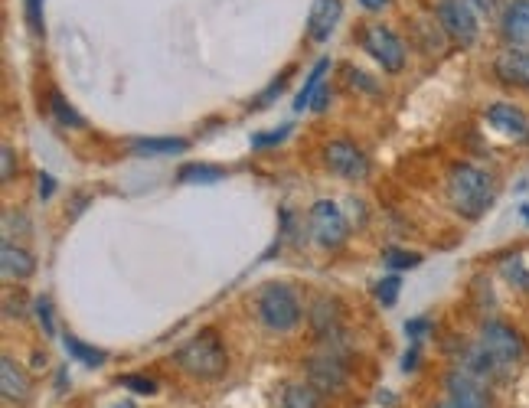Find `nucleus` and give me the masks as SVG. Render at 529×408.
<instances>
[{"label": "nucleus", "mask_w": 529, "mask_h": 408, "mask_svg": "<svg viewBox=\"0 0 529 408\" xmlns=\"http://www.w3.org/2000/svg\"><path fill=\"white\" fill-rule=\"evenodd\" d=\"M448 193H451V203L458 209L461 216L467 219H477L484 216L490 206H494V180L487 177L484 170H477L471 164H458L451 167V177H448Z\"/></svg>", "instance_id": "f257e3e1"}, {"label": "nucleus", "mask_w": 529, "mask_h": 408, "mask_svg": "<svg viewBox=\"0 0 529 408\" xmlns=\"http://www.w3.org/2000/svg\"><path fill=\"white\" fill-rule=\"evenodd\" d=\"M177 363H180L183 373L193 376V379H219L229 366L223 343H219V337L213 330L196 333L187 346H180Z\"/></svg>", "instance_id": "f03ea898"}, {"label": "nucleus", "mask_w": 529, "mask_h": 408, "mask_svg": "<svg viewBox=\"0 0 529 408\" xmlns=\"http://www.w3.org/2000/svg\"><path fill=\"white\" fill-rule=\"evenodd\" d=\"M258 320H262L268 330H278V333L298 327L301 304L288 284H268V288L258 294Z\"/></svg>", "instance_id": "7ed1b4c3"}, {"label": "nucleus", "mask_w": 529, "mask_h": 408, "mask_svg": "<svg viewBox=\"0 0 529 408\" xmlns=\"http://www.w3.org/2000/svg\"><path fill=\"white\" fill-rule=\"evenodd\" d=\"M477 346L494 360L503 373H510V369L523 360V337L507 324H497V320H487L481 327V340Z\"/></svg>", "instance_id": "20e7f679"}, {"label": "nucleus", "mask_w": 529, "mask_h": 408, "mask_svg": "<svg viewBox=\"0 0 529 408\" xmlns=\"http://www.w3.org/2000/svg\"><path fill=\"white\" fill-rule=\"evenodd\" d=\"M311 236L324 245V249H337L347 242V219H343L340 206L330 200H317L311 206Z\"/></svg>", "instance_id": "39448f33"}, {"label": "nucleus", "mask_w": 529, "mask_h": 408, "mask_svg": "<svg viewBox=\"0 0 529 408\" xmlns=\"http://www.w3.org/2000/svg\"><path fill=\"white\" fill-rule=\"evenodd\" d=\"M363 49L376 59L386 72H399L405 66V46L392 30L386 27H369L363 33Z\"/></svg>", "instance_id": "423d86ee"}, {"label": "nucleus", "mask_w": 529, "mask_h": 408, "mask_svg": "<svg viewBox=\"0 0 529 408\" xmlns=\"http://www.w3.org/2000/svg\"><path fill=\"white\" fill-rule=\"evenodd\" d=\"M438 20L458 46H471L477 40V17L467 0H445L438 10Z\"/></svg>", "instance_id": "0eeeda50"}, {"label": "nucleus", "mask_w": 529, "mask_h": 408, "mask_svg": "<svg viewBox=\"0 0 529 408\" xmlns=\"http://www.w3.org/2000/svg\"><path fill=\"white\" fill-rule=\"evenodd\" d=\"M327 167L337 173V177L343 180H366L369 177V160L366 154L360 151V147H353L347 141H334V144H327Z\"/></svg>", "instance_id": "6e6552de"}, {"label": "nucleus", "mask_w": 529, "mask_h": 408, "mask_svg": "<svg viewBox=\"0 0 529 408\" xmlns=\"http://www.w3.org/2000/svg\"><path fill=\"white\" fill-rule=\"evenodd\" d=\"M445 386H448V395H451L454 408H490L487 382L474 379L471 373H464V369H454Z\"/></svg>", "instance_id": "1a4fd4ad"}, {"label": "nucleus", "mask_w": 529, "mask_h": 408, "mask_svg": "<svg viewBox=\"0 0 529 408\" xmlns=\"http://www.w3.org/2000/svg\"><path fill=\"white\" fill-rule=\"evenodd\" d=\"M307 376H311V386L317 392H340L343 382H347V363L334 350H327L324 356L307 363Z\"/></svg>", "instance_id": "9d476101"}, {"label": "nucleus", "mask_w": 529, "mask_h": 408, "mask_svg": "<svg viewBox=\"0 0 529 408\" xmlns=\"http://www.w3.org/2000/svg\"><path fill=\"white\" fill-rule=\"evenodd\" d=\"M487 121L494 125V131H500L503 138H510V141H529V118L523 115L520 108H513L507 102H500V105H490L487 108Z\"/></svg>", "instance_id": "9b49d317"}, {"label": "nucleus", "mask_w": 529, "mask_h": 408, "mask_svg": "<svg viewBox=\"0 0 529 408\" xmlns=\"http://www.w3.org/2000/svg\"><path fill=\"white\" fill-rule=\"evenodd\" d=\"M494 72L503 85H516V89H529V49L510 46L507 53L497 56Z\"/></svg>", "instance_id": "f8f14e48"}, {"label": "nucleus", "mask_w": 529, "mask_h": 408, "mask_svg": "<svg viewBox=\"0 0 529 408\" xmlns=\"http://www.w3.org/2000/svg\"><path fill=\"white\" fill-rule=\"evenodd\" d=\"M343 17V4L340 0H314L311 14H307V33H311L314 43L330 40V33Z\"/></svg>", "instance_id": "ddd939ff"}, {"label": "nucleus", "mask_w": 529, "mask_h": 408, "mask_svg": "<svg viewBox=\"0 0 529 408\" xmlns=\"http://www.w3.org/2000/svg\"><path fill=\"white\" fill-rule=\"evenodd\" d=\"M503 33L507 40L520 49H529V0H516L510 4L507 17H503Z\"/></svg>", "instance_id": "4468645a"}, {"label": "nucleus", "mask_w": 529, "mask_h": 408, "mask_svg": "<svg viewBox=\"0 0 529 408\" xmlns=\"http://www.w3.org/2000/svg\"><path fill=\"white\" fill-rule=\"evenodd\" d=\"M0 389H4L7 402H27L30 395V379L10 356H4V363H0Z\"/></svg>", "instance_id": "2eb2a0df"}, {"label": "nucleus", "mask_w": 529, "mask_h": 408, "mask_svg": "<svg viewBox=\"0 0 529 408\" xmlns=\"http://www.w3.org/2000/svg\"><path fill=\"white\" fill-rule=\"evenodd\" d=\"M0 258H4V275L7 278H17V281H27L33 271H36V262L30 252L17 249V245H4V252H0Z\"/></svg>", "instance_id": "dca6fc26"}, {"label": "nucleus", "mask_w": 529, "mask_h": 408, "mask_svg": "<svg viewBox=\"0 0 529 408\" xmlns=\"http://www.w3.org/2000/svg\"><path fill=\"white\" fill-rule=\"evenodd\" d=\"M134 154H147V157H154V154H183L187 151V141H180V138H141V141H134Z\"/></svg>", "instance_id": "f3484780"}, {"label": "nucleus", "mask_w": 529, "mask_h": 408, "mask_svg": "<svg viewBox=\"0 0 529 408\" xmlns=\"http://www.w3.org/2000/svg\"><path fill=\"white\" fill-rule=\"evenodd\" d=\"M311 320H314V327H317V333H321V337H337L340 317H337V304L334 301H327V298L317 301Z\"/></svg>", "instance_id": "a211bd4d"}, {"label": "nucleus", "mask_w": 529, "mask_h": 408, "mask_svg": "<svg viewBox=\"0 0 529 408\" xmlns=\"http://www.w3.org/2000/svg\"><path fill=\"white\" fill-rule=\"evenodd\" d=\"M327 69H330V63H327V59H321V63L314 66V72H311V76H307V82H304V89L298 92V98H294V108H298V111H304L307 105L314 102V98H317V92H321V85H324Z\"/></svg>", "instance_id": "6ab92c4d"}, {"label": "nucleus", "mask_w": 529, "mask_h": 408, "mask_svg": "<svg viewBox=\"0 0 529 408\" xmlns=\"http://www.w3.org/2000/svg\"><path fill=\"white\" fill-rule=\"evenodd\" d=\"M63 346H66V353L72 356V360H79L82 366H102L108 356L102 353V350H95V346H85L82 340H76V337H66L63 340Z\"/></svg>", "instance_id": "aec40b11"}, {"label": "nucleus", "mask_w": 529, "mask_h": 408, "mask_svg": "<svg viewBox=\"0 0 529 408\" xmlns=\"http://www.w3.org/2000/svg\"><path fill=\"white\" fill-rule=\"evenodd\" d=\"M223 173L226 170H219V167H209V164H187V167H180V183H219L223 180Z\"/></svg>", "instance_id": "412c9836"}, {"label": "nucleus", "mask_w": 529, "mask_h": 408, "mask_svg": "<svg viewBox=\"0 0 529 408\" xmlns=\"http://www.w3.org/2000/svg\"><path fill=\"white\" fill-rule=\"evenodd\" d=\"M285 408H321V392L314 386H288Z\"/></svg>", "instance_id": "4be33fe9"}, {"label": "nucleus", "mask_w": 529, "mask_h": 408, "mask_svg": "<svg viewBox=\"0 0 529 408\" xmlns=\"http://www.w3.org/2000/svg\"><path fill=\"white\" fill-rule=\"evenodd\" d=\"M49 111H53V118L59 121V125H66V128H82L85 125V118L79 115L76 108H69L66 102H63V95H49Z\"/></svg>", "instance_id": "5701e85b"}, {"label": "nucleus", "mask_w": 529, "mask_h": 408, "mask_svg": "<svg viewBox=\"0 0 529 408\" xmlns=\"http://www.w3.org/2000/svg\"><path fill=\"white\" fill-rule=\"evenodd\" d=\"M503 275H507V278L513 281V288L529 291V271L523 268V262H516V258H510V262H503Z\"/></svg>", "instance_id": "b1692460"}, {"label": "nucleus", "mask_w": 529, "mask_h": 408, "mask_svg": "<svg viewBox=\"0 0 529 408\" xmlns=\"http://www.w3.org/2000/svg\"><path fill=\"white\" fill-rule=\"evenodd\" d=\"M418 262H422V255H415V252H399V249L386 252L389 268H418Z\"/></svg>", "instance_id": "393cba45"}, {"label": "nucleus", "mask_w": 529, "mask_h": 408, "mask_svg": "<svg viewBox=\"0 0 529 408\" xmlns=\"http://www.w3.org/2000/svg\"><path fill=\"white\" fill-rule=\"evenodd\" d=\"M121 386L138 392V395H154L157 392V382L147 379V376H121Z\"/></svg>", "instance_id": "a878e982"}, {"label": "nucleus", "mask_w": 529, "mask_h": 408, "mask_svg": "<svg viewBox=\"0 0 529 408\" xmlns=\"http://www.w3.org/2000/svg\"><path fill=\"white\" fill-rule=\"evenodd\" d=\"M399 288H402L399 278H386V281H379V284H376V298L383 301L386 307H392V304H396V298H399Z\"/></svg>", "instance_id": "bb28decb"}, {"label": "nucleus", "mask_w": 529, "mask_h": 408, "mask_svg": "<svg viewBox=\"0 0 529 408\" xmlns=\"http://www.w3.org/2000/svg\"><path fill=\"white\" fill-rule=\"evenodd\" d=\"M27 23L33 33L43 30V0H27Z\"/></svg>", "instance_id": "cd10ccee"}, {"label": "nucleus", "mask_w": 529, "mask_h": 408, "mask_svg": "<svg viewBox=\"0 0 529 408\" xmlns=\"http://www.w3.org/2000/svg\"><path fill=\"white\" fill-rule=\"evenodd\" d=\"M288 131L291 128H278V131H272V134H255L252 138V147H268V144H281L288 138Z\"/></svg>", "instance_id": "c85d7f7f"}, {"label": "nucleus", "mask_w": 529, "mask_h": 408, "mask_svg": "<svg viewBox=\"0 0 529 408\" xmlns=\"http://www.w3.org/2000/svg\"><path fill=\"white\" fill-rule=\"evenodd\" d=\"M425 330H432V324H428V320H409V324H405V333H409L412 340L422 337Z\"/></svg>", "instance_id": "c756f323"}, {"label": "nucleus", "mask_w": 529, "mask_h": 408, "mask_svg": "<svg viewBox=\"0 0 529 408\" xmlns=\"http://www.w3.org/2000/svg\"><path fill=\"white\" fill-rule=\"evenodd\" d=\"M0 157H4V180L14 177V147L4 144V151H0Z\"/></svg>", "instance_id": "7c9ffc66"}, {"label": "nucleus", "mask_w": 529, "mask_h": 408, "mask_svg": "<svg viewBox=\"0 0 529 408\" xmlns=\"http://www.w3.org/2000/svg\"><path fill=\"white\" fill-rule=\"evenodd\" d=\"M474 10H481V14H494V10L503 4V0H467Z\"/></svg>", "instance_id": "2f4dec72"}, {"label": "nucleus", "mask_w": 529, "mask_h": 408, "mask_svg": "<svg viewBox=\"0 0 529 408\" xmlns=\"http://www.w3.org/2000/svg\"><path fill=\"white\" fill-rule=\"evenodd\" d=\"M53 190H56V180L49 177V173H40V196H43V200H49Z\"/></svg>", "instance_id": "473e14b6"}, {"label": "nucleus", "mask_w": 529, "mask_h": 408, "mask_svg": "<svg viewBox=\"0 0 529 408\" xmlns=\"http://www.w3.org/2000/svg\"><path fill=\"white\" fill-rule=\"evenodd\" d=\"M36 311H40V324H43V330H46V333H53V317H49V304L40 301V304H36Z\"/></svg>", "instance_id": "72a5a7b5"}, {"label": "nucleus", "mask_w": 529, "mask_h": 408, "mask_svg": "<svg viewBox=\"0 0 529 408\" xmlns=\"http://www.w3.org/2000/svg\"><path fill=\"white\" fill-rule=\"evenodd\" d=\"M350 79H353V85H360V89H366V92H376V85H373V82H366L369 76H363V72H350Z\"/></svg>", "instance_id": "f704fd0d"}, {"label": "nucleus", "mask_w": 529, "mask_h": 408, "mask_svg": "<svg viewBox=\"0 0 529 408\" xmlns=\"http://www.w3.org/2000/svg\"><path fill=\"white\" fill-rule=\"evenodd\" d=\"M415 363H418V343L412 346V350H409V353H405V360H402V369H405V373H409V369H415Z\"/></svg>", "instance_id": "c9c22d12"}, {"label": "nucleus", "mask_w": 529, "mask_h": 408, "mask_svg": "<svg viewBox=\"0 0 529 408\" xmlns=\"http://www.w3.org/2000/svg\"><path fill=\"white\" fill-rule=\"evenodd\" d=\"M360 4H363L366 10H379V7H386V0H360Z\"/></svg>", "instance_id": "e433bc0d"}, {"label": "nucleus", "mask_w": 529, "mask_h": 408, "mask_svg": "<svg viewBox=\"0 0 529 408\" xmlns=\"http://www.w3.org/2000/svg\"><path fill=\"white\" fill-rule=\"evenodd\" d=\"M112 408H138L134 402H118V405H112Z\"/></svg>", "instance_id": "4c0bfd02"}, {"label": "nucleus", "mask_w": 529, "mask_h": 408, "mask_svg": "<svg viewBox=\"0 0 529 408\" xmlns=\"http://www.w3.org/2000/svg\"><path fill=\"white\" fill-rule=\"evenodd\" d=\"M523 216H526V219H529V206H523Z\"/></svg>", "instance_id": "58836bf2"}, {"label": "nucleus", "mask_w": 529, "mask_h": 408, "mask_svg": "<svg viewBox=\"0 0 529 408\" xmlns=\"http://www.w3.org/2000/svg\"><path fill=\"white\" fill-rule=\"evenodd\" d=\"M441 408H454V405H441Z\"/></svg>", "instance_id": "ea45409f"}]
</instances>
